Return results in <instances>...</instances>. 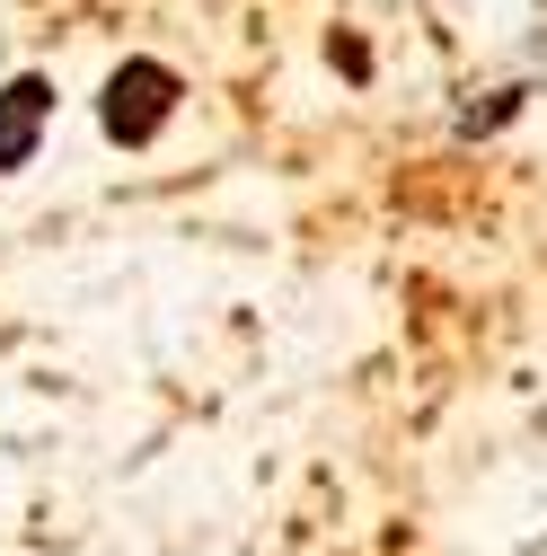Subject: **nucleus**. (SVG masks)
Returning <instances> with one entry per match:
<instances>
[{
  "instance_id": "obj_4",
  "label": "nucleus",
  "mask_w": 547,
  "mask_h": 556,
  "mask_svg": "<svg viewBox=\"0 0 547 556\" xmlns=\"http://www.w3.org/2000/svg\"><path fill=\"white\" fill-rule=\"evenodd\" d=\"M327 62H335V72H345V80H354V89H362V80H371V45H362V36H354V27H335V36H327Z\"/></svg>"
},
{
  "instance_id": "obj_1",
  "label": "nucleus",
  "mask_w": 547,
  "mask_h": 556,
  "mask_svg": "<svg viewBox=\"0 0 547 556\" xmlns=\"http://www.w3.org/2000/svg\"><path fill=\"white\" fill-rule=\"evenodd\" d=\"M177 106H186V80H177V62H160V53H124L115 72L98 80V132L115 151H151L160 132L177 124Z\"/></svg>"
},
{
  "instance_id": "obj_3",
  "label": "nucleus",
  "mask_w": 547,
  "mask_h": 556,
  "mask_svg": "<svg viewBox=\"0 0 547 556\" xmlns=\"http://www.w3.org/2000/svg\"><path fill=\"white\" fill-rule=\"evenodd\" d=\"M521 98H530V89H486V106H459L450 132H459V142H486V132H504V124L521 115Z\"/></svg>"
},
{
  "instance_id": "obj_2",
  "label": "nucleus",
  "mask_w": 547,
  "mask_h": 556,
  "mask_svg": "<svg viewBox=\"0 0 547 556\" xmlns=\"http://www.w3.org/2000/svg\"><path fill=\"white\" fill-rule=\"evenodd\" d=\"M53 106H62L53 72H10L0 80V177L36 168V151L53 142Z\"/></svg>"
}]
</instances>
